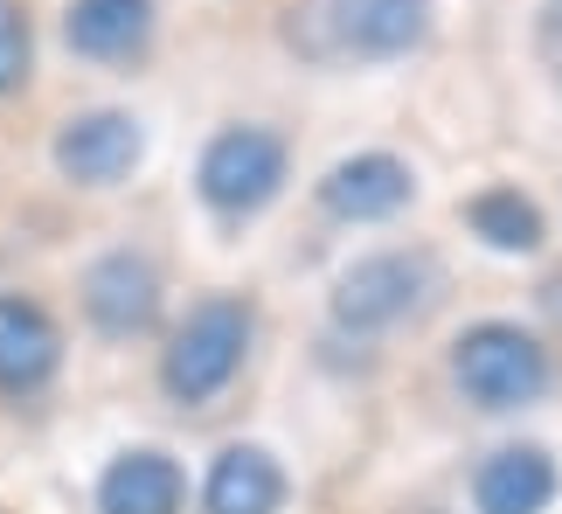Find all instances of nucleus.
I'll list each match as a JSON object with an SVG mask.
<instances>
[{
	"instance_id": "20e7f679",
	"label": "nucleus",
	"mask_w": 562,
	"mask_h": 514,
	"mask_svg": "<svg viewBox=\"0 0 562 514\" xmlns=\"http://www.w3.org/2000/svg\"><path fill=\"white\" fill-rule=\"evenodd\" d=\"M430 286H438V265H430L424 250H375V257H361V265L340 271L334 320L348 334H382V327H396V320L417 313L430 299Z\"/></svg>"
},
{
	"instance_id": "9b49d317",
	"label": "nucleus",
	"mask_w": 562,
	"mask_h": 514,
	"mask_svg": "<svg viewBox=\"0 0 562 514\" xmlns=\"http://www.w3.org/2000/svg\"><path fill=\"white\" fill-rule=\"evenodd\" d=\"M63 35H70L77 56L133 63L146 42H154V0H70Z\"/></svg>"
},
{
	"instance_id": "9d476101",
	"label": "nucleus",
	"mask_w": 562,
	"mask_h": 514,
	"mask_svg": "<svg viewBox=\"0 0 562 514\" xmlns=\"http://www.w3.org/2000/svg\"><path fill=\"white\" fill-rule=\"evenodd\" d=\"M334 35L355 56H409L430 35V0H334Z\"/></svg>"
},
{
	"instance_id": "0eeeda50",
	"label": "nucleus",
	"mask_w": 562,
	"mask_h": 514,
	"mask_svg": "<svg viewBox=\"0 0 562 514\" xmlns=\"http://www.w3.org/2000/svg\"><path fill=\"white\" fill-rule=\"evenodd\" d=\"M562 494V473L549 445H501L472 473V507L480 514H549Z\"/></svg>"
},
{
	"instance_id": "2eb2a0df",
	"label": "nucleus",
	"mask_w": 562,
	"mask_h": 514,
	"mask_svg": "<svg viewBox=\"0 0 562 514\" xmlns=\"http://www.w3.org/2000/svg\"><path fill=\"white\" fill-rule=\"evenodd\" d=\"M29 77V14L14 0H0V98Z\"/></svg>"
},
{
	"instance_id": "dca6fc26",
	"label": "nucleus",
	"mask_w": 562,
	"mask_h": 514,
	"mask_svg": "<svg viewBox=\"0 0 562 514\" xmlns=\"http://www.w3.org/2000/svg\"><path fill=\"white\" fill-rule=\"evenodd\" d=\"M535 42H542L549 70H562V0H542V29H535Z\"/></svg>"
},
{
	"instance_id": "39448f33",
	"label": "nucleus",
	"mask_w": 562,
	"mask_h": 514,
	"mask_svg": "<svg viewBox=\"0 0 562 514\" xmlns=\"http://www.w3.org/2000/svg\"><path fill=\"white\" fill-rule=\"evenodd\" d=\"M146 154V133L133 112H83L56 133V167L70 175L77 188H112L139 167Z\"/></svg>"
},
{
	"instance_id": "6e6552de",
	"label": "nucleus",
	"mask_w": 562,
	"mask_h": 514,
	"mask_svg": "<svg viewBox=\"0 0 562 514\" xmlns=\"http://www.w3.org/2000/svg\"><path fill=\"white\" fill-rule=\"evenodd\" d=\"M417 195V175L396 160V154H355L327 167V181H319V202H327V216L340 223H382L396 216V209Z\"/></svg>"
},
{
	"instance_id": "f257e3e1",
	"label": "nucleus",
	"mask_w": 562,
	"mask_h": 514,
	"mask_svg": "<svg viewBox=\"0 0 562 514\" xmlns=\"http://www.w3.org/2000/svg\"><path fill=\"white\" fill-rule=\"evenodd\" d=\"M549 376H555L549 348L514 320H480V327L451 340V382L480 411H521V403L549 390Z\"/></svg>"
},
{
	"instance_id": "f03ea898",
	"label": "nucleus",
	"mask_w": 562,
	"mask_h": 514,
	"mask_svg": "<svg viewBox=\"0 0 562 514\" xmlns=\"http://www.w3.org/2000/svg\"><path fill=\"white\" fill-rule=\"evenodd\" d=\"M250 306L244 299H202L175 340H167V355H160V382H167V396L175 403H209V396H223L236 369H244V355H250Z\"/></svg>"
},
{
	"instance_id": "7ed1b4c3",
	"label": "nucleus",
	"mask_w": 562,
	"mask_h": 514,
	"mask_svg": "<svg viewBox=\"0 0 562 514\" xmlns=\"http://www.w3.org/2000/svg\"><path fill=\"white\" fill-rule=\"evenodd\" d=\"M194 188L223 223L257 216L278 188H285V139L265 133V125H229V133L209 139L202 167H194Z\"/></svg>"
},
{
	"instance_id": "423d86ee",
	"label": "nucleus",
	"mask_w": 562,
	"mask_h": 514,
	"mask_svg": "<svg viewBox=\"0 0 562 514\" xmlns=\"http://www.w3.org/2000/svg\"><path fill=\"white\" fill-rule=\"evenodd\" d=\"M83 313L98 320L104 334H146L154 327V313H160V271H154V257H139V250H112V257H98L91 271H83Z\"/></svg>"
},
{
	"instance_id": "1a4fd4ad",
	"label": "nucleus",
	"mask_w": 562,
	"mask_h": 514,
	"mask_svg": "<svg viewBox=\"0 0 562 514\" xmlns=\"http://www.w3.org/2000/svg\"><path fill=\"white\" fill-rule=\"evenodd\" d=\"M63 334L56 320L21 292H0V396H35L56 376Z\"/></svg>"
},
{
	"instance_id": "4468645a",
	"label": "nucleus",
	"mask_w": 562,
	"mask_h": 514,
	"mask_svg": "<svg viewBox=\"0 0 562 514\" xmlns=\"http://www.w3.org/2000/svg\"><path fill=\"white\" fill-rule=\"evenodd\" d=\"M465 223H472V237H480V244L507 250V257L542 250V237H549L542 209H535V202L521 195V188H480V195L465 202Z\"/></svg>"
},
{
	"instance_id": "ddd939ff",
	"label": "nucleus",
	"mask_w": 562,
	"mask_h": 514,
	"mask_svg": "<svg viewBox=\"0 0 562 514\" xmlns=\"http://www.w3.org/2000/svg\"><path fill=\"white\" fill-rule=\"evenodd\" d=\"M181 494H188L181 466L146 445V452L112 459V473L98 480V514H181Z\"/></svg>"
},
{
	"instance_id": "f8f14e48",
	"label": "nucleus",
	"mask_w": 562,
	"mask_h": 514,
	"mask_svg": "<svg viewBox=\"0 0 562 514\" xmlns=\"http://www.w3.org/2000/svg\"><path fill=\"white\" fill-rule=\"evenodd\" d=\"M202 507L209 514H278L285 507V473H278V459L265 445H229L209 466Z\"/></svg>"
}]
</instances>
